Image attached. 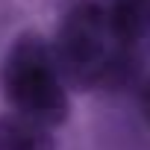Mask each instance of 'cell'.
I'll return each instance as SVG.
<instances>
[{
  "label": "cell",
  "mask_w": 150,
  "mask_h": 150,
  "mask_svg": "<svg viewBox=\"0 0 150 150\" xmlns=\"http://www.w3.org/2000/svg\"><path fill=\"white\" fill-rule=\"evenodd\" d=\"M0 88L15 115L33 118L44 127L68 121V88L50 53V41L41 33H21L0 65Z\"/></svg>",
  "instance_id": "2"
},
{
  "label": "cell",
  "mask_w": 150,
  "mask_h": 150,
  "mask_svg": "<svg viewBox=\"0 0 150 150\" xmlns=\"http://www.w3.org/2000/svg\"><path fill=\"white\" fill-rule=\"evenodd\" d=\"M106 27L121 53H132L150 33V0H106Z\"/></svg>",
  "instance_id": "3"
},
{
  "label": "cell",
  "mask_w": 150,
  "mask_h": 150,
  "mask_svg": "<svg viewBox=\"0 0 150 150\" xmlns=\"http://www.w3.org/2000/svg\"><path fill=\"white\" fill-rule=\"evenodd\" d=\"M50 53L65 88L80 91L115 83L132 56L115 47L100 0H80L65 12Z\"/></svg>",
  "instance_id": "1"
},
{
  "label": "cell",
  "mask_w": 150,
  "mask_h": 150,
  "mask_svg": "<svg viewBox=\"0 0 150 150\" xmlns=\"http://www.w3.org/2000/svg\"><path fill=\"white\" fill-rule=\"evenodd\" d=\"M138 106H141V115H144V121L150 124V80L141 86V94H138Z\"/></svg>",
  "instance_id": "5"
},
{
  "label": "cell",
  "mask_w": 150,
  "mask_h": 150,
  "mask_svg": "<svg viewBox=\"0 0 150 150\" xmlns=\"http://www.w3.org/2000/svg\"><path fill=\"white\" fill-rule=\"evenodd\" d=\"M0 150H56V138L50 127L6 112L0 115Z\"/></svg>",
  "instance_id": "4"
}]
</instances>
